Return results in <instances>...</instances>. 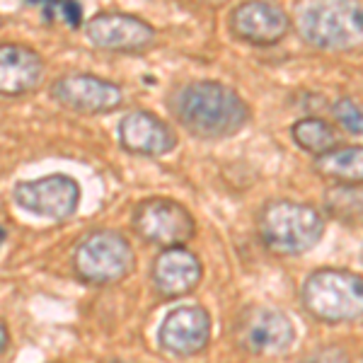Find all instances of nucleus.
Returning <instances> with one entry per match:
<instances>
[{
	"mask_svg": "<svg viewBox=\"0 0 363 363\" xmlns=\"http://www.w3.org/2000/svg\"><path fill=\"white\" fill-rule=\"evenodd\" d=\"M167 104L179 126L201 140L230 138L250 121L242 95L218 80H191L177 87Z\"/></svg>",
	"mask_w": 363,
	"mask_h": 363,
	"instance_id": "1",
	"label": "nucleus"
},
{
	"mask_svg": "<svg viewBox=\"0 0 363 363\" xmlns=\"http://www.w3.org/2000/svg\"><path fill=\"white\" fill-rule=\"evenodd\" d=\"M262 245L281 257H301L315 250L325 235V216L294 199H272L257 213Z\"/></svg>",
	"mask_w": 363,
	"mask_h": 363,
	"instance_id": "2",
	"label": "nucleus"
},
{
	"mask_svg": "<svg viewBox=\"0 0 363 363\" xmlns=\"http://www.w3.org/2000/svg\"><path fill=\"white\" fill-rule=\"evenodd\" d=\"M301 301L303 308L320 322H354L363 310V279L349 269H318L303 284Z\"/></svg>",
	"mask_w": 363,
	"mask_h": 363,
	"instance_id": "3",
	"label": "nucleus"
},
{
	"mask_svg": "<svg viewBox=\"0 0 363 363\" xmlns=\"http://www.w3.org/2000/svg\"><path fill=\"white\" fill-rule=\"evenodd\" d=\"M361 3H306L298 8L296 29L301 39L322 51H351L361 44Z\"/></svg>",
	"mask_w": 363,
	"mask_h": 363,
	"instance_id": "4",
	"label": "nucleus"
},
{
	"mask_svg": "<svg viewBox=\"0 0 363 363\" xmlns=\"http://www.w3.org/2000/svg\"><path fill=\"white\" fill-rule=\"evenodd\" d=\"M131 242L116 230H95L75 245L73 269L90 286H112L133 272Z\"/></svg>",
	"mask_w": 363,
	"mask_h": 363,
	"instance_id": "5",
	"label": "nucleus"
},
{
	"mask_svg": "<svg viewBox=\"0 0 363 363\" xmlns=\"http://www.w3.org/2000/svg\"><path fill=\"white\" fill-rule=\"evenodd\" d=\"M131 225L145 242L157 247H184L196 235V220L184 203L167 196H150L136 203Z\"/></svg>",
	"mask_w": 363,
	"mask_h": 363,
	"instance_id": "6",
	"label": "nucleus"
},
{
	"mask_svg": "<svg viewBox=\"0 0 363 363\" xmlns=\"http://www.w3.org/2000/svg\"><path fill=\"white\" fill-rule=\"evenodd\" d=\"M15 203L27 213L46 220H68L80 206V184L70 174H46L39 179L17 182Z\"/></svg>",
	"mask_w": 363,
	"mask_h": 363,
	"instance_id": "7",
	"label": "nucleus"
},
{
	"mask_svg": "<svg viewBox=\"0 0 363 363\" xmlns=\"http://www.w3.org/2000/svg\"><path fill=\"white\" fill-rule=\"evenodd\" d=\"M85 37L95 49L112 54H143L153 49L157 32L150 22L131 13H97L85 22Z\"/></svg>",
	"mask_w": 363,
	"mask_h": 363,
	"instance_id": "8",
	"label": "nucleus"
},
{
	"mask_svg": "<svg viewBox=\"0 0 363 363\" xmlns=\"http://www.w3.org/2000/svg\"><path fill=\"white\" fill-rule=\"evenodd\" d=\"M51 99L78 114H109L126 102L124 87L92 73H68L54 80Z\"/></svg>",
	"mask_w": 363,
	"mask_h": 363,
	"instance_id": "9",
	"label": "nucleus"
},
{
	"mask_svg": "<svg viewBox=\"0 0 363 363\" xmlns=\"http://www.w3.org/2000/svg\"><path fill=\"white\" fill-rule=\"evenodd\" d=\"M211 342V315L201 306L169 310L157 330V344L177 359L199 356Z\"/></svg>",
	"mask_w": 363,
	"mask_h": 363,
	"instance_id": "10",
	"label": "nucleus"
},
{
	"mask_svg": "<svg viewBox=\"0 0 363 363\" xmlns=\"http://www.w3.org/2000/svg\"><path fill=\"white\" fill-rule=\"evenodd\" d=\"M238 339L242 349L255 356L284 354L296 342V327L289 315L281 310L255 308L240 320Z\"/></svg>",
	"mask_w": 363,
	"mask_h": 363,
	"instance_id": "11",
	"label": "nucleus"
},
{
	"mask_svg": "<svg viewBox=\"0 0 363 363\" xmlns=\"http://www.w3.org/2000/svg\"><path fill=\"white\" fill-rule=\"evenodd\" d=\"M294 20L277 3H242L230 13V32L250 46H274L284 42Z\"/></svg>",
	"mask_w": 363,
	"mask_h": 363,
	"instance_id": "12",
	"label": "nucleus"
},
{
	"mask_svg": "<svg viewBox=\"0 0 363 363\" xmlns=\"http://www.w3.org/2000/svg\"><path fill=\"white\" fill-rule=\"evenodd\" d=\"M119 145L133 155L160 157L177 148V133L153 112L136 109L119 121Z\"/></svg>",
	"mask_w": 363,
	"mask_h": 363,
	"instance_id": "13",
	"label": "nucleus"
},
{
	"mask_svg": "<svg viewBox=\"0 0 363 363\" xmlns=\"http://www.w3.org/2000/svg\"><path fill=\"white\" fill-rule=\"evenodd\" d=\"M44 56L27 44H0V95L20 97L34 92L44 80Z\"/></svg>",
	"mask_w": 363,
	"mask_h": 363,
	"instance_id": "14",
	"label": "nucleus"
},
{
	"mask_svg": "<svg viewBox=\"0 0 363 363\" xmlns=\"http://www.w3.org/2000/svg\"><path fill=\"white\" fill-rule=\"evenodd\" d=\"M153 286L165 298L189 296L203 277L201 259L186 247H167L153 262Z\"/></svg>",
	"mask_w": 363,
	"mask_h": 363,
	"instance_id": "15",
	"label": "nucleus"
},
{
	"mask_svg": "<svg viewBox=\"0 0 363 363\" xmlns=\"http://www.w3.org/2000/svg\"><path fill=\"white\" fill-rule=\"evenodd\" d=\"M315 172L335 184H361L363 150L361 145H335L315 157Z\"/></svg>",
	"mask_w": 363,
	"mask_h": 363,
	"instance_id": "16",
	"label": "nucleus"
},
{
	"mask_svg": "<svg viewBox=\"0 0 363 363\" xmlns=\"http://www.w3.org/2000/svg\"><path fill=\"white\" fill-rule=\"evenodd\" d=\"M291 138L301 150L310 155H322L337 145V131L322 116H303L291 126Z\"/></svg>",
	"mask_w": 363,
	"mask_h": 363,
	"instance_id": "17",
	"label": "nucleus"
},
{
	"mask_svg": "<svg viewBox=\"0 0 363 363\" xmlns=\"http://www.w3.org/2000/svg\"><path fill=\"white\" fill-rule=\"evenodd\" d=\"M325 203L337 220L354 223L361 216V184H335L327 189Z\"/></svg>",
	"mask_w": 363,
	"mask_h": 363,
	"instance_id": "18",
	"label": "nucleus"
},
{
	"mask_svg": "<svg viewBox=\"0 0 363 363\" xmlns=\"http://www.w3.org/2000/svg\"><path fill=\"white\" fill-rule=\"evenodd\" d=\"M42 20L46 25L80 29L85 22V8L75 0H51L42 5Z\"/></svg>",
	"mask_w": 363,
	"mask_h": 363,
	"instance_id": "19",
	"label": "nucleus"
},
{
	"mask_svg": "<svg viewBox=\"0 0 363 363\" xmlns=\"http://www.w3.org/2000/svg\"><path fill=\"white\" fill-rule=\"evenodd\" d=\"M332 114L335 121L351 136H361L363 131V116H361V104L354 97H339L332 104Z\"/></svg>",
	"mask_w": 363,
	"mask_h": 363,
	"instance_id": "20",
	"label": "nucleus"
},
{
	"mask_svg": "<svg viewBox=\"0 0 363 363\" xmlns=\"http://www.w3.org/2000/svg\"><path fill=\"white\" fill-rule=\"evenodd\" d=\"M306 363H351L349 354L339 347H322L308 356Z\"/></svg>",
	"mask_w": 363,
	"mask_h": 363,
	"instance_id": "21",
	"label": "nucleus"
},
{
	"mask_svg": "<svg viewBox=\"0 0 363 363\" xmlns=\"http://www.w3.org/2000/svg\"><path fill=\"white\" fill-rule=\"evenodd\" d=\"M8 347H10V330H8V325L0 320V354H5Z\"/></svg>",
	"mask_w": 363,
	"mask_h": 363,
	"instance_id": "22",
	"label": "nucleus"
},
{
	"mask_svg": "<svg viewBox=\"0 0 363 363\" xmlns=\"http://www.w3.org/2000/svg\"><path fill=\"white\" fill-rule=\"evenodd\" d=\"M5 242H8V230H5V228L0 225V247H3Z\"/></svg>",
	"mask_w": 363,
	"mask_h": 363,
	"instance_id": "23",
	"label": "nucleus"
},
{
	"mask_svg": "<svg viewBox=\"0 0 363 363\" xmlns=\"http://www.w3.org/2000/svg\"><path fill=\"white\" fill-rule=\"evenodd\" d=\"M109 363H131V361H119V359H114V361H109Z\"/></svg>",
	"mask_w": 363,
	"mask_h": 363,
	"instance_id": "24",
	"label": "nucleus"
},
{
	"mask_svg": "<svg viewBox=\"0 0 363 363\" xmlns=\"http://www.w3.org/2000/svg\"><path fill=\"white\" fill-rule=\"evenodd\" d=\"M0 27H3V17H0Z\"/></svg>",
	"mask_w": 363,
	"mask_h": 363,
	"instance_id": "25",
	"label": "nucleus"
}]
</instances>
